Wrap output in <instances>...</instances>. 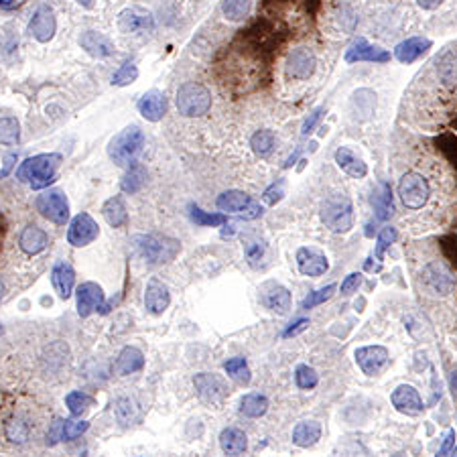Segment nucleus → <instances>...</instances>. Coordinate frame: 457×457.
I'll list each match as a JSON object with an SVG mask.
<instances>
[{"label": "nucleus", "mask_w": 457, "mask_h": 457, "mask_svg": "<svg viewBox=\"0 0 457 457\" xmlns=\"http://www.w3.org/2000/svg\"><path fill=\"white\" fill-rule=\"evenodd\" d=\"M62 163L59 153H43L35 155L27 161H22L17 169V179L22 183H29L33 189L49 188L55 181V171Z\"/></svg>", "instance_id": "obj_1"}, {"label": "nucleus", "mask_w": 457, "mask_h": 457, "mask_svg": "<svg viewBox=\"0 0 457 457\" xmlns=\"http://www.w3.org/2000/svg\"><path fill=\"white\" fill-rule=\"evenodd\" d=\"M321 220L328 228L337 234H346L353 226L352 199L346 193H332L321 204Z\"/></svg>", "instance_id": "obj_2"}, {"label": "nucleus", "mask_w": 457, "mask_h": 457, "mask_svg": "<svg viewBox=\"0 0 457 457\" xmlns=\"http://www.w3.org/2000/svg\"><path fill=\"white\" fill-rule=\"evenodd\" d=\"M145 134L139 126H126L122 132H118L110 145H108V157L118 167H128L134 157L143 150Z\"/></svg>", "instance_id": "obj_3"}, {"label": "nucleus", "mask_w": 457, "mask_h": 457, "mask_svg": "<svg viewBox=\"0 0 457 457\" xmlns=\"http://www.w3.org/2000/svg\"><path fill=\"white\" fill-rule=\"evenodd\" d=\"M175 104H177L179 114H183V116H188V118L204 116V114H208L209 108H211V92H209L204 83H183V85L177 90Z\"/></svg>", "instance_id": "obj_4"}, {"label": "nucleus", "mask_w": 457, "mask_h": 457, "mask_svg": "<svg viewBox=\"0 0 457 457\" xmlns=\"http://www.w3.org/2000/svg\"><path fill=\"white\" fill-rule=\"evenodd\" d=\"M134 244L148 265H165L171 262L177 252H179V242L167 236L159 234H143L134 238Z\"/></svg>", "instance_id": "obj_5"}, {"label": "nucleus", "mask_w": 457, "mask_h": 457, "mask_svg": "<svg viewBox=\"0 0 457 457\" xmlns=\"http://www.w3.org/2000/svg\"><path fill=\"white\" fill-rule=\"evenodd\" d=\"M216 206H218L220 211L238 216V218H242V220H256V218L262 216V206H260L254 197H250L248 193L238 191V189L224 191V193L218 197Z\"/></svg>", "instance_id": "obj_6"}, {"label": "nucleus", "mask_w": 457, "mask_h": 457, "mask_svg": "<svg viewBox=\"0 0 457 457\" xmlns=\"http://www.w3.org/2000/svg\"><path fill=\"white\" fill-rule=\"evenodd\" d=\"M398 195L409 209H421L429 202V195H431L429 181L421 173L409 171L402 175L398 183Z\"/></svg>", "instance_id": "obj_7"}, {"label": "nucleus", "mask_w": 457, "mask_h": 457, "mask_svg": "<svg viewBox=\"0 0 457 457\" xmlns=\"http://www.w3.org/2000/svg\"><path fill=\"white\" fill-rule=\"evenodd\" d=\"M37 211L45 220L63 226L69 220V202L62 189H45L35 202Z\"/></svg>", "instance_id": "obj_8"}, {"label": "nucleus", "mask_w": 457, "mask_h": 457, "mask_svg": "<svg viewBox=\"0 0 457 457\" xmlns=\"http://www.w3.org/2000/svg\"><path fill=\"white\" fill-rule=\"evenodd\" d=\"M193 386L197 391V396L209 405H220L230 395L226 380L220 374H213V372H202V374L195 376Z\"/></svg>", "instance_id": "obj_9"}, {"label": "nucleus", "mask_w": 457, "mask_h": 457, "mask_svg": "<svg viewBox=\"0 0 457 457\" xmlns=\"http://www.w3.org/2000/svg\"><path fill=\"white\" fill-rule=\"evenodd\" d=\"M423 283L437 295H449L456 289V274L443 262H429L423 269Z\"/></svg>", "instance_id": "obj_10"}, {"label": "nucleus", "mask_w": 457, "mask_h": 457, "mask_svg": "<svg viewBox=\"0 0 457 457\" xmlns=\"http://www.w3.org/2000/svg\"><path fill=\"white\" fill-rule=\"evenodd\" d=\"M98 234H100V228H98L96 220H94L90 213H78V216L71 220L69 230H67V242H69L71 246L82 248V246L92 244V242L98 238Z\"/></svg>", "instance_id": "obj_11"}, {"label": "nucleus", "mask_w": 457, "mask_h": 457, "mask_svg": "<svg viewBox=\"0 0 457 457\" xmlns=\"http://www.w3.org/2000/svg\"><path fill=\"white\" fill-rule=\"evenodd\" d=\"M315 65H317V59H315V53L311 49L299 47L289 53L285 71H287V78H291V80H307L313 76Z\"/></svg>", "instance_id": "obj_12"}, {"label": "nucleus", "mask_w": 457, "mask_h": 457, "mask_svg": "<svg viewBox=\"0 0 457 457\" xmlns=\"http://www.w3.org/2000/svg\"><path fill=\"white\" fill-rule=\"evenodd\" d=\"M388 350L384 346H366L356 350V362L360 370L368 376H378L388 366Z\"/></svg>", "instance_id": "obj_13"}, {"label": "nucleus", "mask_w": 457, "mask_h": 457, "mask_svg": "<svg viewBox=\"0 0 457 457\" xmlns=\"http://www.w3.org/2000/svg\"><path fill=\"white\" fill-rule=\"evenodd\" d=\"M118 29L122 33H150L155 29V19L146 8L130 6V8H125L120 13Z\"/></svg>", "instance_id": "obj_14"}, {"label": "nucleus", "mask_w": 457, "mask_h": 457, "mask_svg": "<svg viewBox=\"0 0 457 457\" xmlns=\"http://www.w3.org/2000/svg\"><path fill=\"white\" fill-rule=\"evenodd\" d=\"M260 301H262V305L267 309L276 313V315H287L289 309H291V293L287 291L283 285L274 283V281H269V283L262 285Z\"/></svg>", "instance_id": "obj_15"}, {"label": "nucleus", "mask_w": 457, "mask_h": 457, "mask_svg": "<svg viewBox=\"0 0 457 457\" xmlns=\"http://www.w3.org/2000/svg\"><path fill=\"white\" fill-rule=\"evenodd\" d=\"M55 29H57V21H55L53 8L47 4H41L29 22V33L39 43H49L55 35Z\"/></svg>", "instance_id": "obj_16"}, {"label": "nucleus", "mask_w": 457, "mask_h": 457, "mask_svg": "<svg viewBox=\"0 0 457 457\" xmlns=\"http://www.w3.org/2000/svg\"><path fill=\"white\" fill-rule=\"evenodd\" d=\"M388 63L391 62V53L386 49H380L376 45H370L366 39H358L350 45V49L346 51V63Z\"/></svg>", "instance_id": "obj_17"}, {"label": "nucleus", "mask_w": 457, "mask_h": 457, "mask_svg": "<svg viewBox=\"0 0 457 457\" xmlns=\"http://www.w3.org/2000/svg\"><path fill=\"white\" fill-rule=\"evenodd\" d=\"M76 299H78V315L90 317L94 311L102 309L104 291L98 283H83L76 291Z\"/></svg>", "instance_id": "obj_18"}, {"label": "nucleus", "mask_w": 457, "mask_h": 457, "mask_svg": "<svg viewBox=\"0 0 457 457\" xmlns=\"http://www.w3.org/2000/svg\"><path fill=\"white\" fill-rule=\"evenodd\" d=\"M391 400H393L396 411L405 413V415H421L423 409H425L419 391H416L415 386H411V384H400L393 393Z\"/></svg>", "instance_id": "obj_19"}, {"label": "nucleus", "mask_w": 457, "mask_h": 457, "mask_svg": "<svg viewBox=\"0 0 457 457\" xmlns=\"http://www.w3.org/2000/svg\"><path fill=\"white\" fill-rule=\"evenodd\" d=\"M297 267L299 272L305 276H321L330 269V262L325 254H321L315 248H299L297 250Z\"/></svg>", "instance_id": "obj_20"}, {"label": "nucleus", "mask_w": 457, "mask_h": 457, "mask_svg": "<svg viewBox=\"0 0 457 457\" xmlns=\"http://www.w3.org/2000/svg\"><path fill=\"white\" fill-rule=\"evenodd\" d=\"M139 112L141 116L148 120V122H159L167 112V98L163 92L159 90H148L145 96L139 100Z\"/></svg>", "instance_id": "obj_21"}, {"label": "nucleus", "mask_w": 457, "mask_h": 457, "mask_svg": "<svg viewBox=\"0 0 457 457\" xmlns=\"http://www.w3.org/2000/svg\"><path fill=\"white\" fill-rule=\"evenodd\" d=\"M169 303H171V295H169L165 283H161L157 279H150L145 291L146 311L153 313V315H163L167 311V307H169Z\"/></svg>", "instance_id": "obj_22"}, {"label": "nucleus", "mask_w": 457, "mask_h": 457, "mask_svg": "<svg viewBox=\"0 0 457 457\" xmlns=\"http://www.w3.org/2000/svg\"><path fill=\"white\" fill-rule=\"evenodd\" d=\"M431 39L425 37H411L407 41L398 43L395 49V57L400 63H415L419 57H423L429 49H431Z\"/></svg>", "instance_id": "obj_23"}, {"label": "nucleus", "mask_w": 457, "mask_h": 457, "mask_svg": "<svg viewBox=\"0 0 457 457\" xmlns=\"http://www.w3.org/2000/svg\"><path fill=\"white\" fill-rule=\"evenodd\" d=\"M51 283H53V289L59 295V299H69L73 293V285H76V270L63 260L55 262V267L51 270Z\"/></svg>", "instance_id": "obj_24"}, {"label": "nucleus", "mask_w": 457, "mask_h": 457, "mask_svg": "<svg viewBox=\"0 0 457 457\" xmlns=\"http://www.w3.org/2000/svg\"><path fill=\"white\" fill-rule=\"evenodd\" d=\"M335 163H337V167H339L344 173H348L353 179H362V177L368 175V167H366V163H364L353 150H350L348 146H342V148L335 150Z\"/></svg>", "instance_id": "obj_25"}, {"label": "nucleus", "mask_w": 457, "mask_h": 457, "mask_svg": "<svg viewBox=\"0 0 457 457\" xmlns=\"http://www.w3.org/2000/svg\"><path fill=\"white\" fill-rule=\"evenodd\" d=\"M80 45L92 57H110L114 53V43L98 31H85L80 37Z\"/></svg>", "instance_id": "obj_26"}, {"label": "nucleus", "mask_w": 457, "mask_h": 457, "mask_svg": "<svg viewBox=\"0 0 457 457\" xmlns=\"http://www.w3.org/2000/svg\"><path fill=\"white\" fill-rule=\"evenodd\" d=\"M220 447L226 456H242L248 447V437L238 427H228L220 433Z\"/></svg>", "instance_id": "obj_27"}, {"label": "nucleus", "mask_w": 457, "mask_h": 457, "mask_svg": "<svg viewBox=\"0 0 457 457\" xmlns=\"http://www.w3.org/2000/svg\"><path fill=\"white\" fill-rule=\"evenodd\" d=\"M372 206H374L376 218L380 222H386L395 213V202H393V189L386 181H380L372 191Z\"/></svg>", "instance_id": "obj_28"}, {"label": "nucleus", "mask_w": 457, "mask_h": 457, "mask_svg": "<svg viewBox=\"0 0 457 457\" xmlns=\"http://www.w3.org/2000/svg\"><path fill=\"white\" fill-rule=\"evenodd\" d=\"M47 244H49V236L41 228H37V226H27L21 232L19 246H21L22 252H27L31 256L43 252V250L47 248Z\"/></svg>", "instance_id": "obj_29"}, {"label": "nucleus", "mask_w": 457, "mask_h": 457, "mask_svg": "<svg viewBox=\"0 0 457 457\" xmlns=\"http://www.w3.org/2000/svg\"><path fill=\"white\" fill-rule=\"evenodd\" d=\"M321 439V425L317 421H303L297 423V427L293 429V443L297 447H313L317 441Z\"/></svg>", "instance_id": "obj_30"}, {"label": "nucleus", "mask_w": 457, "mask_h": 457, "mask_svg": "<svg viewBox=\"0 0 457 457\" xmlns=\"http://www.w3.org/2000/svg\"><path fill=\"white\" fill-rule=\"evenodd\" d=\"M143 366H145V356L134 346H126L116 360V370L122 376L134 374V372L143 370Z\"/></svg>", "instance_id": "obj_31"}, {"label": "nucleus", "mask_w": 457, "mask_h": 457, "mask_svg": "<svg viewBox=\"0 0 457 457\" xmlns=\"http://www.w3.org/2000/svg\"><path fill=\"white\" fill-rule=\"evenodd\" d=\"M146 183V169L143 163H136V161H132L130 165H128V171L125 173V177H122V181H120V189L125 191V193H139L141 189L145 188Z\"/></svg>", "instance_id": "obj_32"}, {"label": "nucleus", "mask_w": 457, "mask_h": 457, "mask_svg": "<svg viewBox=\"0 0 457 457\" xmlns=\"http://www.w3.org/2000/svg\"><path fill=\"white\" fill-rule=\"evenodd\" d=\"M102 216H104V220L112 228H122L126 222H128V213H126V206L125 202H122V197L120 195L110 197L102 206Z\"/></svg>", "instance_id": "obj_33"}, {"label": "nucleus", "mask_w": 457, "mask_h": 457, "mask_svg": "<svg viewBox=\"0 0 457 457\" xmlns=\"http://www.w3.org/2000/svg\"><path fill=\"white\" fill-rule=\"evenodd\" d=\"M269 411V398L260 393H248L240 400V413L250 419H258Z\"/></svg>", "instance_id": "obj_34"}, {"label": "nucleus", "mask_w": 457, "mask_h": 457, "mask_svg": "<svg viewBox=\"0 0 457 457\" xmlns=\"http://www.w3.org/2000/svg\"><path fill=\"white\" fill-rule=\"evenodd\" d=\"M189 216L197 226H209V228H216V226H222V224L228 222L226 213H209V211H204V209L193 206V204L189 206Z\"/></svg>", "instance_id": "obj_35"}, {"label": "nucleus", "mask_w": 457, "mask_h": 457, "mask_svg": "<svg viewBox=\"0 0 457 457\" xmlns=\"http://www.w3.org/2000/svg\"><path fill=\"white\" fill-rule=\"evenodd\" d=\"M21 141V126L17 118H0V145H17Z\"/></svg>", "instance_id": "obj_36"}, {"label": "nucleus", "mask_w": 457, "mask_h": 457, "mask_svg": "<svg viewBox=\"0 0 457 457\" xmlns=\"http://www.w3.org/2000/svg\"><path fill=\"white\" fill-rule=\"evenodd\" d=\"M224 370H226V374L230 378H234L236 382H240V384H248L250 382V368L248 364H246V360L244 358H230L228 362L224 364Z\"/></svg>", "instance_id": "obj_37"}, {"label": "nucleus", "mask_w": 457, "mask_h": 457, "mask_svg": "<svg viewBox=\"0 0 457 457\" xmlns=\"http://www.w3.org/2000/svg\"><path fill=\"white\" fill-rule=\"evenodd\" d=\"M250 146L258 157H269L272 148H274V134L270 130H258V132L252 134Z\"/></svg>", "instance_id": "obj_38"}, {"label": "nucleus", "mask_w": 457, "mask_h": 457, "mask_svg": "<svg viewBox=\"0 0 457 457\" xmlns=\"http://www.w3.org/2000/svg\"><path fill=\"white\" fill-rule=\"evenodd\" d=\"M250 2L252 0H224L222 2V10H224L228 21L238 22L242 21V19H246V15L250 13Z\"/></svg>", "instance_id": "obj_39"}, {"label": "nucleus", "mask_w": 457, "mask_h": 457, "mask_svg": "<svg viewBox=\"0 0 457 457\" xmlns=\"http://www.w3.org/2000/svg\"><path fill=\"white\" fill-rule=\"evenodd\" d=\"M92 402H94L92 396H87L82 391H73V393L65 396V405H67L69 413L73 416H80L82 413H85L92 407Z\"/></svg>", "instance_id": "obj_40"}, {"label": "nucleus", "mask_w": 457, "mask_h": 457, "mask_svg": "<svg viewBox=\"0 0 457 457\" xmlns=\"http://www.w3.org/2000/svg\"><path fill=\"white\" fill-rule=\"evenodd\" d=\"M295 382H297L299 388H303V391H311V388L317 386V382H319V374L313 370L311 366L301 364V366H297V370H295Z\"/></svg>", "instance_id": "obj_41"}, {"label": "nucleus", "mask_w": 457, "mask_h": 457, "mask_svg": "<svg viewBox=\"0 0 457 457\" xmlns=\"http://www.w3.org/2000/svg\"><path fill=\"white\" fill-rule=\"evenodd\" d=\"M116 416L122 425H130L132 421L139 419V409L130 398H118L116 400Z\"/></svg>", "instance_id": "obj_42"}, {"label": "nucleus", "mask_w": 457, "mask_h": 457, "mask_svg": "<svg viewBox=\"0 0 457 457\" xmlns=\"http://www.w3.org/2000/svg\"><path fill=\"white\" fill-rule=\"evenodd\" d=\"M396 238H398V232L393 226H386V228L380 230L378 240H376V258L378 260L384 258V252H386V248H391V244H395Z\"/></svg>", "instance_id": "obj_43"}, {"label": "nucleus", "mask_w": 457, "mask_h": 457, "mask_svg": "<svg viewBox=\"0 0 457 457\" xmlns=\"http://www.w3.org/2000/svg\"><path fill=\"white\" fill-rule=\"evenodd\" d=\"M4 433H6V437H8L13 443H24L27 437H29V427H27V423L21 421V419H10V421L6 423Z\"/></svg>", "instance_id": "obj_44"}, {"label": "nucleus", "mask_w": 457, "mask_h": 457, "mask_svg": "<svg viewBox=\"0 0 457 457\" xmlns=\"http://www.w3.org/2000/svg\"><path fill=\"white\" fill-rule=\"evenodd\" d=\"M139 78V69L134 63H125L120 65V69L112 76V83L118 85V87H125V85H130L132 82H136Z\"/></svg>", "instance_id": "obj_45"}, {"label": "nucleus", "mask_w": 457, "mask_h": 457, "mask_svg": "<svg viewBox=\"0 0 457 457\" xmlns=\"http://www.w3.org/2000/svg\"><path fill=\"white\" fill-rule=\"evenodd\" d=\"M87 427H90V423L87 421H76V419H65V423H63V441H71V439H76V437H80L82 433L87 431Z\"/></svg>", "instance_id": "obj_46"}, {"label": "nucleus", "mask_w": 457, "mask_h": 457, "mask_svg": "<svg viewBox=\"0 0 457 457\" xmlns=\"http://www.w3.org/2000/svg\"><path fill=\"white\" fill-rule=\"evenodd\" d=\"M333 291H335V285H328L323 289H317V291L309 293V297H305L303 301V309H313L321 303H325L328 299H332Z\"/></svg>", "instance_id": "obj_47"}, {"label": "nucleus", "mask_w": 457, "mask_h": 457, "mask_svg": "<svg viewBox=\"0 0 457 457\" xmlns=\"http://www.w3.org/2000/svg\"><path fill=\"white\" fill-rule=\"evenodd\" d=\"M244 252H246V258H248V262L252 267H256L258 265V260L262 258V254H265V244L260 242V240H246V244H244Z\"/></svg>", "instance_id": "obj_48"}, {"label": "nucleus", "mask_w": 457, "mask_h": 457, "mask_svg": "<svg viewBox=\"0 0 457 457\" xmlns=\"http://www.w3.org/2000/svg\"><path fill=\"white\" fill-rule=\"evenodd\" d=\"M283 195H285V181L281 179V181L272 183V185L262 193V199H265L269 206H274V204H279V202L283 199Z\"/></svg>", "instance_id": "obj_49"}, {"label": "nucleus", "mask_w": 457, "mask_h": 457, "mask_svg": "<svg viewBox=\"0 0 457 457\" xmlns=\"http://www.w3.org/2000/svg\"><path fill=\"white\" fill-rule=\"evenodd\" d=\"M323 114H325V108H323V106H321V108H315L311 114H309V118L303 122L301 134H303V136H309L313 130H315V126L319 125V120L323 118Z\"/></svg>", "instance_id": "obj_50"}, {"label": "nucleus", "mask_w": 457, "mask_h": 457, "mask_svg": "<svg viewBox=\"0 0 457 457\" xmlns=\"http://www.w3.org/2000/svg\"><path fill=\"white\" fill-rule=\"evenodd\" d=\"M362 285V274L360 272H352L344 279L342 283V295H352L358 291V287Z\"/></svg>", "instance_id": "obj_51"}, {"label": "nucleus", "mask_w": 457, "mask_h": 457, "mask_svg": "<svg viewBox=\"0 0 457 457\" xmlns=\"http://www.w3.org/2000/svg\"><path fill=\"white\" fill-rule=\"evenodd\" d=\"M63 419H55L53 423H51V427H49V431H47V443L49 445H55L63 435Z\"/></svg>", "instance_id": "obj_52"}, {"label": "nucleus", "mask_w": 457, "mask_h": 457, "mask_svg": "<svg viewBox=\"0 0 457 457\" xmlns=\"http://www.w3.org/2000/svg\"><path fill=\"white\" fill-rule=\"evenodd\" d=\"M456 431L451 429L449 433H447V437L443 439V443H441V447H439V451H437L435 457H449V454L454 451V447H456Z\"/></svg>", "instance_id": "obj_53"}, {"label": "nucleus", "mask_w": 457, "mask_h": 457, "mask_svg": "<svg viewBox=\"0 0 457 457\" xmlns=\"http://www.w3.org/2000/svg\"><path fill=\"white\" fill-rule=\"evenodd\" d=\"M307 325H309V319H299V321L291 323V325H289V328L283 332V337H291V335H297L299 332H303Z\"/></svg>", "instance_id": "obj_54"}, {"label": "nucleus", "mask_w": 457, "mask_h": 457, "mask_svg": "<svg viewBox=\"0 0 457 457\" xmlns=\"http://www.w3.org/2000/svg\"><path fill=\"white\" fill-rule=\"evenodd\" d=\"M15 163H17V155H15V153H13V155H6V157H4V167L0 169V179H2V177H6V175H8V173L13 171Z\"/></svg>", "instance_id": "obj_55"}, {"label": "nucleus", "mask_w": 457, "mask_h": 457, "mask_svg": "<svg viewBox=\"0 0 457 457\" xmlns=\"http://www.w3.org/2000/svg\"><path fill=\"white\" fill-rule=\"evenodd\" d=\"M416 4L423 8V10H435L443 4V0H416Z\"/></svg>", "instance_id": "obj_56"}, {"label": "nucleus", "mask_w": 457, "mask_h": 457, "mask_svg": "<svg viewBox=\"0 0 457 457\" xmlns=\"http://www.w3.org/2000/svg\"><path fill=\"white\" fill-rule=\"evenodd\" d=\"M17 4H19V0H0L2 10H13V8H17Z\"/></svg>", "instance_id": "obj_57"}, {"label": "nucleus", "mask_w": 457, "mask_h": 457, "mask_svg": "<svg viewBox=\"0 0 457 457\" xmlns=\"http://www.w3.org/2000/svg\"><path fill=\"white\" fill-rule=\"evenodd\" d=\"M80 4H82L83 8H92L94 6V0H78Z\"/></svg>", "instance_id": "obj_58"}, {"label": "nucleus", "mask_w": 457, "mask_h": 457, "mask_svg": "<svg viewBox=\"0 0 457 457\" xmlns=\"http://www.w3.org/2000/svg\"><path fill=\"white\" fill-rule=\"evenodd\" d=\"M2 295H4V285H2V281H0V299H2Z\"/></svg>", "instance_id": "obj_59"}, {"label": "nucleus", "mask_w": 457, "mask_h": 457, "mask_svg": "<svg viewBox=\"0 0 457 457\" xmlns=\"http://www.w3.org/2000/svg\"><path fill=\"white\" fill-rule=\"evenodd\" d=\"M449 457H457V447H454V451L449 454Z\"/></svg>", "instance_id": "obj_60"}, {"label": "nucleus", "mask_w": 457, "mask_h": 457, "mask_svg": "<svg viewBox=\"0 0 457 457\" xmlns=\"http://www.w3.org/2000/svg\"><path fill=\"white\" fill-rule=\"evenodd\" d=\"M454 388H456V391H457V374L454 376Z\"/></svg>", "instance_id": "obj_61"}, {"label": "nucleus", "mask_w": 457, "mask_h": 457, "mask_svg": "<svg viewBox=\"0 0 457 457\" xmlns=\"http://www.w3.org/2000/svg\"><path fill=\"white\" fill-rule=\"evenodd\" d=\"M2 332H4V330H2V325H0V335H2Z\"/></svg>", "instance_id": "obj_62"}]
</instances>
